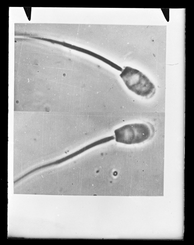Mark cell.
I'll use <instances>...</instances> for the list:
<instances>
[{
  "label": "cell",
  "instance_id": "cell-1",
  "mask_svg": "<svg viewBox=\"0 0 194 245\" xmlns=\"http://www.w3.org/2000/svg\"><path fill=\"white\" fill-rule=\"evenodd\" d=\"M119 76L127 88L137 95L150 98L155 94V86L146 75L139 70L126 66Z\"/></svg>",
  "mask_w": 194,
  "mask_h": 245
},
{
  "label": "cell",
  "instance_id": "cell-2",
  "mask_svg": "<svg viewBox=\"0 0 194 245\" xmlns=\"http://www.w3.org/2000/svg\"><path fill=\"white\" fill-rule=\"evenodd\" d=\"M115 141L126 145L139 144L148 139L151 130L147 124L135 123L124 125L114 131Z\"/></svg>",
  "mask_w": 194,
  "mask_h": 245
},
{
  "label": "cell",
  "instance_id": "cell-3",
  "mask_svg": "<svg viewBox=\"0 0 194 245\" xmlns=\"http://www.w3.org/2000/svg\"><path fill=\"white\" fill-rule=\"evenodd\" d=\"M106 142V140L105 138L100 139L95 142L90 144H89L83 148L75 152L70 154V155L66 156L63 159L57 161L54 163L55 164L57 163H59L63 161L69 159H71L76 156L81 154L86 150L97 145Z\"/></svg>",
  "mask_w": 194,
  "mask_h": 245
}]
</instances>
